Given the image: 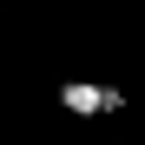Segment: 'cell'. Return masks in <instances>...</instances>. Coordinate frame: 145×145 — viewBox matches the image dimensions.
<instances>
[{
    "label": "cell",
    "instance_id": "1",
    "mask_svg": "<svg viewBox=\"0 0 145 145\" xmlns=\"http://www.w3.org/2000/svg\"><path fill=\"white\" fill-rule=\"evenodd\" d=\"M59 106L72 119H99L106 112V86H92V79H59Z\"/></svg>",
    "mask_w": 145,
    "mask_h": 145
}]
</instances>
